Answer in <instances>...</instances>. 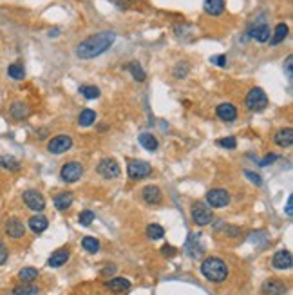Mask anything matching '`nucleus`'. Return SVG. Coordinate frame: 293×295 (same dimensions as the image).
Segmentation results:
<instances>
[{"instance_id": "nucleus-7", "label": "nucleus", "mask_w": 293, "mask_h": 295, "mask_svg": "<svg viewBox=\"0 0 293 295\" xmlns=\"http://www.w3.org/2000/svg\"><path fill=\"white\" fill-rule=\"evenodd\" d=\"M83 174V167L82 163H78V161H69L62 167L60 171V178L62 181H65V183H76L78 179L82 178Z\"/></svg>"}, {"instance_id": "nucleus-9", "label": "nucleus", "mask_w": 293, "mask_h": 295, "mask_svg": "<svg viewBox=\"0 0 293 295\" xmlns=\"http://www.w3.org/2000/svg\"><path fill=\"white\" fill-rule=\"evenodd\" d=\"M71 147H73V138L67 136V134H60V136H55L53 140H49L47 151L51 154H63Z\"/></svg>"}, {"instance_id": "nucleus-36", "label": "nucleus", "mask_w": 293, "mask_h": 295, "mask_svg": "<svg viewBox=\"0 0 293 295\" xmlns=\"http://www.w3.org/2000/svg\"><path fill=\"white\" fill-rule=\"evenodd\" d=\"M217 145L219 147H223V149H235L237 147V140L233 136H228V138H221V140H217Z\"/></svg>"}, {"instance_id": "nucleus-18", "label": "nucleus", "mask_w": 293, "mask_h": 295, "mask_svg": "<svg viewBox=\"0 0 293 295\" xmlns=\"http://www.w3.org/2000/svg\"><path fill=\"white\" fill-rule=\"evenodd\" d=\"M29 112H31V109H29L28 103H24V102H15L13 105L9 107V116L13 118V120H16V122L28 118Z\"/></svg>"}, {"instance_id": "nucleus-44", "label": "nucleus", "mask_w": 293, "mask_h": 295, "mask_svg": "<svg viewBox=\"0 0 293 295\" xmlns=\"http://www.w3.org/2000/svg\"><path fill=\"white\" fill-rule=\"evenodd\" d=\"M292 55L288 56L286 58V76H288V80H292V76H293V73H292Z\"/></svg>"}, {"instance_id": "nucleus-10", "label": "nucleus", "mask_w": 293, "mask_h": 295, "mask_svg": "<svg viewBox=\"0 0 293 295\" xmlns=\"http://www.w3.org/2000/svg\"><path fill=\"white\" fill-rule=\"evenodd\" d=\"M22 199L28 205V208H31L34 212H42L46 208V198L40 192H36V190H26L22 194Z\"/></svg>"}, {"instance_id": "nucleus-33", "label": "nucleus", "mask_w": 293, "mask_h": 295, "mask_svg": "<svg viewBox=\"0 0 293 295\" xmlns=\"http://www.w3.org/2000/svg\"><path fill=\"white\" fill-rule=\"evenodd\" d=\"M147 235H149V239H161L165 235V228L161 225H156V223H152L147 227Z\"/></svg>"}, {"instance_id": "nucleus-26", "label": "nucleus", "mask_w": 293, "mask_h": 295, "mask_svg": "<svg viewBox=\"0 0 293 295\" xmlns=\"http://www.w3.org/2000/svg\"><path fill=\"white\" fill-rule=\"evenodd\" d=\"M73 192H62L55 198V206L58 210H67L69 206L73 205Z\"/></svg>"}, {"instance_id": "nucleus-37", "label": "nucleus", "mask_w": 293, "mask_h": 295, "mask_svg": "<svg viewBox=\"0 0 293 295\" xmlns=\"http://www.w3.org/2000/svg\"><path fill=\"white\" fill-rule=\"evenodd\" d=\"M188 71H190V65L186 62H179L174 69V76L176 78H185V76L188 75Z\"/></svg>"}, {"instance_id": "nucleus-14", "label": "nucleus", "mask_w": 293, "mask_h": 295, "mask_svg": "<svg viewBox=\"0 0 293 295\" xmlns=\"http://www.w3.org/2000/svg\"><path fill=\"white\" fill-rule=\"evenodd\" d=\"M262 295H284L286 294V286L277 279H268L262 282V288H261Z\"/></svg>"}, {"instance_id": "nucleus-2", "label": "nucleus", "mask_w": 293, "mask_h": 295, "mask_svg": "<svg viewBox=\"0 0 293 295\" xmlns=\"http://www.w3.org/2000/svg\"><path fill=\"white\" fill-rule=\"evenodd\" d=\"M201 274L210 282H223L228 277V266L219 257H206L201 264Z\"/></svg>"}, {"instance_id": "nucleus-42", "label": "nucleus", "mask_w": 293, "mask_h": 295, "mask_svg": "<svg viewBox=\"0 0 293 295\" xmlns=\"http://www.w3.org/2000/svg\"><path fill=\"white\" fill-rule=\"evenodd\" d=\"M7 261V247L4 245V241H0V266Z\"/></svg>"}, {"instance_id": "nucleus-24", "label": "nucleus", "mask_w": 293, "mask_h": 295, "mask_svg": "<svg viewBox=\"0 0 293 295\" xmlns=\"http://www.w3.org/2000/svg\"><path fill=\"white\" fill-rule=\"evenodd\" d=\"M107 288L112 290V292H127L130 288V281L125 277H114L107 282Z\"/></svg>"}, {"instance_id": "nucleus-28", "label": "nucleus", "mask_w": 293, "mask_h": 295, "mask_svg": "<svg viewBox=\"0 0 293 295\" xmlns=\"http://www.w3.org/2000/svg\"><path fill=\"white\" fill-rule=\"evenodd\" d=\"M18 279L22 282H33L34 279H38V270L33 266H26L18 272Z\"/></svg>"}, {"instance_id": "nucleus-39", "label": "nucleus", "mask_w": 293, "mask_h": 295, "mask_svg": "<svg viewBox=\"0 0 293 295\" xmlns=\"http://www.w3.org/2000/svg\"><path fill=\"white\" fill-rule=\"evenodd\" d=\"M210 62L217 67H226V55H214L210 56Z\"/></svg>"}, {"instance_id": "nucleus-27", "label": "nucleus", "mask_w": 293, "mask_h": 295, "mask_svg": "<svg viewBox=\"0 0 293 295\" xmlns=\"http://www.w3.org/2000/svg\"><path fill=\"white\" fill-rule=\"evenodd\" d=\"M96 122V112L93 109H83L78 116V125L80 127H91Z\"/></svg>"}, {"instance_id": "nucleus-1", "label": "nucleus", "mask_w": 293, "mask_h": 295, "mask_svg": "<svg viewBox=\"0 0 293 295\" xmlns=\"http://www.w3.org/2000/svg\"><path fill=\"white\" fill-rule=\"evenodd\" d=\"M114 40H116L114 31H100L96 34H91L89 38H85L76 46V56L82 60L96 58V56L103 55L114 44Z\"/></svg>"}, {"instance_id": "nucleus-6", "label": "nucleus", "mask_w": 293, "mask_h": 295, "mask_svg": "<svg viewBox=\"0 0 293 295\" xmlns=\"http://www.w3.org/2000/svg\"><path fill=\"white\" fill-rule=\"evenodd\" d=\"M192 219L196 225L199 227H206L208 223H212L214 219V212H212V208L205 205V203H196V205L192 206Z\"/></svg>"}, {"instance_id": "nucleus-21", "label": "nucleus", "mask_w": 293, "mask_h": 295, "mask_svg": "<svg viewBox=\"0 0 293 295\" xmlns=\"http://www.w3.org/2000/svg\"><path fill=\"white\" fill-rule=\"evenodd\" d=\"M275 143L279 145V147H282V149H290L293 145V131L290 129V127H286V129H280L277 134H275Z\"/></svg>"}, {"instance_id": "nucleus-31", "label": "nucleus", "mask_w": 293, "mask_h": 295, "mask_svg": "<svg viewBox=\"0 0 293 295\" xmlns=\"http://www.w3.org/2000/svg\"><path fill=\"white\" fill-rule=\"evenodd\" d=\"M0 167H4V169H7V171L11 172L20 171V163H18V159H15L13 156H0Z\"/></svg>"}, {"instance_id": "nucleus-13", "label": "nucleus", "mask_w": 293, "mask_h": 295, "mask_svg": "<svg viewBox=\"0 0 293 295\" xmlns=\"http://www.w3.org/2000/svg\"><path fill=\"white\" fill-rule=\"evenodd\" d=\"M6 233L11 239H20L26 235V227L18 217H9L6 223Z\"/></svg>"}, {"instance_id": "nucleus-19", "label": "nucleus", "mask_w": 293, "mask_h": 295, "mask_svg": "<svg viewBox=\"0 0 293 295\" xmlns=\"http://www.w3.org/2000/svg\"><path fill=\"white\" fill-rule=\"evenodd\" d=\"M69 257H71V254H69L67 248H60V250L53 252V255L49 257L47 264L51 268H60V266H63V264L69 261Z\"/></svg>"}, {"instance_id": "nucleus-11", "label": "nucleus", "mask_w": 293, "mask_h": 295, "mask_svg": "<svg viewBox=\"0 0 293 295\" xmlns=\"http://www.w3.org/2000/svg\"><path fill=\"white\" fill-rule=\"evenodd\" d=\"M185 250L192 259H198L199 255L205 252V247L201 245V233H190L186 239V245H185Z\"/></svg>"}, {"instance_id": "nucleus-22", "label": "nucleus", "mask_w": 293, "mask_h": 295, "mask_svg": "<svg viewBox=\"0 0 293 295\" xmlns=\"http://www.w3.org/2000/svg\"><path fill=\"white\" fill-rule=\"evenodd\" d=\"M288 31H290V28H288L284 22H280V24H277V28H275V31L272 33V36H270V46H279L280 42L286 40L288 36Z\"/></svg>"}, {"instance_id": "nucleus-16", "label": "nucleus", "mask_w": 293, "mask_h": 295, "mask_svg": "<svg viewBox=\"0 0 293 295\" xmlns=\"http://www.w3.org/2000/svg\"><path fill=\"white\" fill-rule=\"evenodd\" d=\"M216 114H217L219 120L223 122H233L237 118V109L233 107L232 103H219L217 109H216Z\"/></svg>"}, {"instance_id": "nucleus-15", "label": "nucleus", "mask_w": 293, "mask_h": 295, "mask_svg": "<svg viewBox=\"0 0 293 295\" xmlns=\"http://www.w3.org/2000/svg\"><path fill=\"white\" fill-rule=\"evenodd\" d=\"M250 36L255 38L257 42L261 44H264V42L270 40V36H272V31H270V26L264 24V22H261V24H255L252 29H250Z\"/></svg>"}, {"instance_id": "nucleus-29", "label": "nucleus", "mask_w": 293, "mask_h": 295, "mask_svg": "<svg viewBox=\"0 0 293 295\" xmlns=\"http://www.w3.org/2000/svg\"><path fill=\"white\" fill-rule=\"evenodd\" d=\"M36 294H38V288L33 286L31 282H22V284L13 288V295H36Z\"/></svg>"}, {"instance_id": "nucleus-46", "label": "nucleus", "mask_w": 293, "mask_h": 295, "mask_svg": "<svg viewBox=\"0 0 293 295\" xmlns=\"http://www.w3.org/2000/svg\"><path fill=\"white\" fill-rule=\"evenodd\" d=\"M114 272H116V266L112 264V266H107V268H105L102 274H103V275H110V274H114Z\"/></svg>"}, {"instance_id": "nucleus-48", "label": "nucleus", "mask_w": 293, "mask_h": 295, "mask_svg": "<svg viewBox=\"0 0 293 295\" xmlns=\"http://www.w3.org/2000/svg\"><path fill=\"white\" fill-rule=\"evenodd\" d=\"M118 2H123V0H118Z\"/></svg>"}, {"instance_id": "nucleus-5", "label": "nucleus", "mask_w": 293, "mask_h": 295, "mask_svg": "<svg viewBox=\"0 0 293 295\" xmlns=\"http://www.w3.org/2000/svg\"><path fill=\"white\" fill-rule=\"evenodd\" d=\"M206 203L212 208H225L230 203V194L226 188H212L206 192Z\"/></svg>"}, {"instance_id": "nucleus-3", "label": "nucleus", "mask_w": 293, "mask_h": 295, "mask_svg": "<svg viewBox=\"0 0 293 295\" xmlns=\"http://www.w3.org/2000/svg\"><path fill=\"white\" fill-rule=\"evenodd\" d=\"M245 103L252 112H261V110H264L268 107V96H266V93L261 87H253V89L248 91Z\"/></svg>"}, {"instance_id": "nucleus-32", "label": "nucleus", "mask_w": 293, "mask_h": 295, "mask_svg": "<svg viewBox=\"0 0 293 295\" xmlns=\"http://www.w3.org/2000/svg\"><path fill=\"white\" fill-rule=\"evenodd\" d=\"M129 71H130V75H132V78H134L136 82H143L145 78H147V75H145L143 67L139 65V62H130L129 63Z\"/></svg>"}, {"instance_id": "nucleus-30", "label": "nucleus", "mask_w": 293, "mask_h": 295, "mask_svg": "<svg viewBox=\"0 0 293 295\" xmlns=\"http://www.w3.org/2000/svg\"><path fill=\"white\" fill-rule=\"evenodd\" d=\"M7 76L13 78V80H24V78H26L24 65H22V63H11V65L7 67Z\"/></svg>"}, {"instance_id": "nucleus-41", "label": "nucleus", "mask_w": 293, "mask_h": 295, "mask_svg": "<svg viewBox=\"0 0 293 295\" xmlns=\"http://www.w3.org/2000/svg\"><path fill=\"white\" fill-rule=\"evenodd\" d=\"M161 255H163V257H174V255H176V248L172 247V245H165V247L161 248Z\"/></svg>"}, {"instance_id": "nucleus-40", "label": "nucleus", "mask_w": 293, "mask_h": 295, "mask_svg": "<svg viewBox=\"0 0 293 295\" xmlns=\"http://www.w3.org/2000/svg\"><path fill=\"white\" fill-rule=\"evenodd\" d=\"M245 176H248V179H250L252 183H255V185H261V183H262V179H261L259 174H255V172H252V171H245Z\"/></svg>"}, {"instance_id": "nucleus-43", "label": "nucleus", "mask_w": 293, "mask_h": 295, "mask_svg": "<svg viewBox=\"0 0 293 295\" xmlns=\"http://www.w3.org/2000/svg\"><path fill=\"white\" fill-rule=\"evenodd\" d=\"M286 216L288 217H293V196L290 194L288 196V203H286Z\"/></svg>"}, {"instance_id": "nucleus-35", "label": "nucleus", "mask_w": 293, "mask_h": 295, "mask_svg": "<svg viewBox=\"0 0 293 295\" xmlns=\"http://www.w3.org/2000/svg\"><path fill=\"white\" fill-rule=\"evenodd\" d=\"M82 245H83V248L87 250L89 254H96V252L100 250V243H98L94 237H89V235L82 239Z\"/></svg>"}, {"instance_id": "nucleus-8", "label": "nucleus", "mask_w": 293, "mask_h": 295, "mask_svg": "<svg viewBox=\"0 0 293 295\" xmlns=\"http://www.w3.org/2000/svg\"><path fill=\"white\" fill-rule=\"evenodd\" d=\"M96 171H98V174H100L102 178H105V179H114V178H118V176L122 174L120 165H118L112 158H103L102 161L98 163Z\"/></svg>"}, {"instance_id": "nucleus-45", "label": "nucleus", "mask_w": 293, "mask_h": 295, "mask_svg": "<svg viewBox=\"0 0 293 295\" xmlns=\"http://www.w3.org/2000/svg\"><path fill=\"white\" fill-rule=\"evenodd\" d=\"M275 159H279V156H277V154H270V156H266V158L262 159L259 165H262V167H264V165L272 163V161H275Z\"/></svg>"}, {"instance_id": "nucleus-25", "label": "nucleus", "mask_w": 293, "mask_h": 295, "mask_svg": "<svg viewBox=\"0 0 293 295\" xmlns=\"http://www.w3.org/2000/svg\"><path fill=\"white\" fill-rule=\"evenodd\" d=\"M138 141H139V145L143 147V149H147V151L154 152L157 149V140L154 138V134H149V132H143V134H139V138H138Z\"/></svg>"}, {"instance_id": "nucleus-47", "label": "nucleus", "mask_w": 293, "mask_h": 295, "mask_svg": "<svg viewBox=\"0 0 293 295\" xmlns=\"http://www.w3.org/2000/svg\"><path fill=\"white\" fill-rule=\"evenodd\" d=\"M49 36H58V29H51V31H49Z\"/></svg>"}, {"instance_id": "nucleus-20", "label": "nucleus", "mask_w": 293, "mask_h": 295, "mask_svg": "<svg viewBox=\"0 0 293 295\" xmlns=\"http://www.w3.org/2000/svg\"><path fill=\"white\" fill-rule=\"evenodd\" d=\"M203 7H205V13L210 15V16H219L225 11V0H205L203 2Z\"/></svg>"}, {"instance_id": "nucleus-4", "label": "nucleus", "mask_w": 293, "mask_h": 295, "mask_svg": "<svg viewBox=\"0 0 293 295\" xmlns=\"http://www.w3.org/2000/svg\"><path fill=\"white\" fill-rule=\"evenodd\" d=\"M127 174H129L130 179H143L147 176L152 174V167H150L147 161H141V159H132L129 165H127Z\"/></svg>"}, {"instance_id": "nucleus-38", "label": "nucleus", "mask_w": 293, "mask_h": 295, "mask_svg": "<svg viewBox=\"0 0 293 295\" xmlns=\"http://www.w3.org/2000/svg\"><path fill=\"white\" fill-rule=\"evenodd\" d=\"M93 221H94V212H91V210H83V212L80 214V225L89 227Z\"/></svg>"}, {"instance_id": "nucleus-34", "label": "nucleus", "mask_w": 293, "mask_h": 295, "mask_svg": "<svg viewBox=\"0 0 293 295\" xmlns=\"http://www.w3.org/2000/svg\"><path fill=\"white\" fill-rule=\"evenodd\" d=\"M80 93H82L87 100H96V98H100V94H102L96 85H82V87H80Z\"/></svg>"}, {"instance_id": "nucleus-12", "label": "nucleus", "mask_w": 293, "mask_h": 295, "mask_svg": "<svg viewBox=\"0 0 293 295\" xmlns=\"http://www.w3.org/2000/svg\"><path fill=\"white\" fill-rule=\"evenodd\" d=\"M293 264V257L290 250H279L277 254L273 255L272 259V266L275 270H290Z\"/></svg>"}, {"instance_id": "nucleus-23", "label": "nucleus", "mask_w": 293, "mask_h": 295, "mask_svg": "<svg viewBox=\"0 0 293 295\" xmlns=\"http://www.w3.org/2000/svg\"><path fill=\"white\" fill-rule=\"evenodd\" d=\"M49 227V221L47 217H44V216H33L31 219H29V228L33 230L34 233H42V232H46Z\"/></svg>"}, {"instance_id": "nucleus-17", "label": "nucleus", "mask_w": 293, "mask_h": 295, "mask_svg": "<svg viewBox=\"0 0 293 295\" xmlns=\"http://www.w3.org/2000/svg\"><path fill=\"white\" fill-rule=\"evenodd\" d=\"M141 196H143V199L149 203V205H159V203H161V199H163V194H161V190H159V186H156V185L145 186Z\"/></svg>"}]
</instances>
